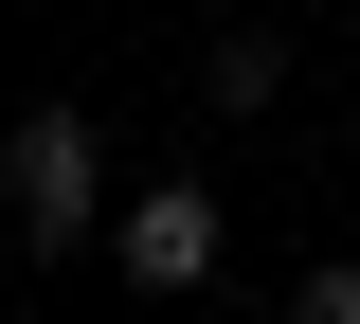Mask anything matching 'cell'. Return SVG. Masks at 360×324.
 I'll return each instance as SVG.
<instances>
[{"instance_id":"6da1fadb","label":"cell","mask_w":360,"mask_h":324,"mask_svg":"<svg viewBox=\"0 0 360 324\" xmlns=\"http://www.w3.org/2000/svg\"><path fill=\"white\" fill-rule=\"evenodd\" d=\"M0 216H18V252H90L108 234V127L90 108H18L0 127Z\"/></svg>"},{"instance_id":"7a4b0ae2","label":"cell","mask_w":360,"mask_h":324,"mask_svg":"<svg viewBox=\"0 0 360 324\" xmlns=\"http://www.w3.org/2000/svg\"><path fill=\"white\" fill-rule=\"evenodd\" d=\"M234 271V216H217V181L180 162V181H144L127 216H108V288H144V306H180V288H217Z\"/></svg>"},{"instance_id":"3957f363","label":"cell","mask_w":360,"mask_h":324,"mask_svg":"<svg viewBox=\"0 0 360 324\" xmlns=\"http://www.w3.org/2000/svg\"><path fill=\"white\" fill-rule=\"evenodd\" d=\"M270 91H288V37H270V18H234V37L198 54V108H234V127H252Z\"/></svg>"},{"instance_id":"277c9868","label":"cell","mask_w":360,"mask_h":324,"mask_svg":"<svg viewBox=\"0 0 360 324\" xmlns=\"http://www.w3.org/2000/svg\"><path fill=\"white\" fill-rule=\"evenodd\" d=\"M288 324H360V252H324V271H288Z\"/></svg>"},{"instance_id":"5b68a950","label":"cell","mask_w":360,"mask_h":324,"mask_svg":"<svg viewBox=\"0 0 360 324\" xmlns=\"http://www.w3.org/2000/svg\"><path fill=\"white\" fill-rule=\"evenodd\" d=\"M342 252H360V234H342Z\"/></svg>"}]
</instances>
